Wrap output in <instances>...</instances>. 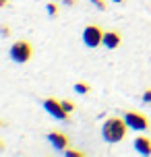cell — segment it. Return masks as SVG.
<instances>
[{
    "mask_svg": "<svg viewBox=\"0 0 151 157\" xmlns=\"http://www.w3.org/2000/svg\"><path fill=\"white\" fill-rule=\"evenodd\" d=\"M103 29L99 25H87L85 29H83V44L87 48H97L99 44H103Z\"/></svg>",
    "mask_w": 151,
    "mask_h": 157,
    "instance_id": "4",
    "label": "cell"
},
{
    "mask_svg": "<svg viewBox=\"0 0 151 157\" xmlns=\"http://www.w3.org/2000/svg\"><path fill=\"white\" fill-rule=\"evenodd\" d=\"M112 2H116V4H122V2H124V0H112Z\"/></svg>",
    "mask_w": 151,
    "mask_h": 157,
    "instance_id": "18",
    "label": "cell"
},
{
    "mask_svg": "<svg viewBox=\"0 0 151 157\" xmlns=\"http://www.w3.org/2000/svg\"><path fill=\"white\" fill-rule=\"evenodd\" d=\"M8 4V0H0V6H6Z\"/></svg>",
    "mask_w": 151,
    "mask_h": 157,
    "instance_id": "17",
    "label": "cell"
},
{
    "mask_svg": "<svg viewBox=\"0 0 151 157\" xmlns=\"http://www.w3.org/2000/svg\"><path fill=\"white\" fill-rule=\"evenodd\" d=\"M64 4H66V6H75V4H77V0H64Z\"/></svg>",
    "mask_w": 151,
    "mask_h": 157,
    "instance_id": "16",
    "label": "cell"
},
{
    "mask_svg": "<svg viewBox=\"0 0 151 157\" xmlns=\"http://www.w3.org/2000/svg\"><path fill=\"white\" fill-rule=\"evenodd\" d=\"M145 103H151V89H145L143 91V97H141Z\"/></svg>",
    "mask_w": 151,
    "mask_h": 157,
    "instance_id": "14",
    "label": "cell"
},
{
    "mask_svg": "<svg viewBox=\"0 0 151 157\" xmlns=\"http://www.w3.org/2000/svg\"><path fill=\"white\" fill-rule=\"evenodd\" d=\"M62 105H64V110L68 112V114H71V112L75 110V103H72V101H68V99H64V101H62Z\"/></svg>",
    "mask_w": 151,
    "mask_h": 157,
    "instance_id": "13",
    "label": "cell"
},
{
    "mask_svg": "<svg viewBox=\"0 0 151 157\" xmlns=\"http://www.w3.org/2000/svg\"><path fill=\"white\" fill-rule=\"evenodd\" d=\"M130 130L126 124V120L124 118H116L112 116L108 118L102 126V136L106 143H112V145H116V143H122L126 139V132Z\"/></svg>",
    "mask_w": 151,
    "mask_h": 157,
    "instance_id": "1",
    "label": "cell"
},
{
    "mask_svg": "<svg viewBox=\"0 0 151 157\" xmlns=\"http://www.w3.org/2000/svg\"><path fill=\"white\" fill-rule=\"evenodd\" d=\"M48 141H50V145H52L56 151H64V149H68V145H71L68 136H66L64 132H50Z\"/></svg>",
    "mask_w": 151,
    "mask_h": 157,
    "instance_id": "7",
    "label": "cell"
},
{
    "mask_svg": "<svg viewBox=\"0 0 151 157\" xmlns=\"http://www.w3.org/2000/svg\"><path fill=\"white\" fill-rule=\"evenodd\" d=\"M124 120H126L128 128H133V130H147V128L151 126L149 118L145 116L143 112H139V110H128V112H124Z\"/></svg>",
    "mask_w": 151,
    "mask_h": 157,
    "instance_id": "3",
    "label": "cell"
},
{
    "mask_svg": "<svg viewBox=\"0 0 151 157\" xmlns=\"http://www.w3.org/2000/svg\"><path fill=\"white\" fill-rule=\"evenodd\" d=\"M62 153L66 157H85V153H83V151H75V149H64Z\"/></svg>",
    "mask_w": 151,
    "mask_h": 157,
    "instance_id": "11",
    "label": "cell"
},
{
    "mask_svg": "<svg viewBox=\"0 0 151 157\" xmlns=\"http://www.w3.org/2000/svg\"><path fill=\"white\" fill-rule=\"evenodd\" d=\"M91 4H93L95 8H99V10H106V8H108L106 0H91Z\"/></svg>",
    "mask_w": 151,
    "mask_h": 157,
    "instance_id": "12",
    "label": "cell"
},
{
    "mask_svg": "<svg viewBox=\"0 0 151 157\" xmlns=\"http://www.w3.org/2000/svg\"><path fill=\"white\" fill-rule=\"evenodd\" d=\"M46 10H48V15L52 17V19L58 17V4H56V2H48V4H46Z\"/></svg>",
    "mask_w": 151,
    "mask_h": 157,
    "instance_id": "10",
    "label": "cell"
},
{
    "mask_svg": "<svg viewBox=\"0 0 151 157\" xmlns=\"http://www.w3.org/2000/svg\"><path fill=\"white\" fill-rule=\"evenodd\" d=\"M2 35H4V37L10 35V27H8V25H2Z\"/></svg>",
    "mask_w": 151,
    "mask_h": 157,
    "instance_id": "15",
    "label": "cell"
},
{
    "mask_svg": "<svg viewBox=\"0 0 151 157\" xmlns=\"http://www.w3.org/2000/svg\"><path fill=\"white\" fill-rule=\"evenodd\" d=\"M120 44H122V33H120L118 29H110V31L103 33V44L102 46L106 48V50H116Z\"/></svg>",
    "mask_w": 151,
    "mask_h": 157,
    "instance_id": "6",
    "label": "cell"
},
{
    "mask_svg": "<svg viewBox=\"0 0 151 157\" xmlns=\"http://www.w3.org/2000/svg\"><path fill=\"white\" fill-rule=\"evenodd\" d=\"M44 108H46L56 120H62V122H68V120H71L68 112L64 110L62 101H58L56 97H46V99H44Z\"/></svg>",
    "mask_w": 151,
    "mask_h": 157,
    "instance_id": "5",
    "label": "cell"
},
{
    "mask_svg": "<svg viewBox=\"0 0 151 157\" xmlns=\"http://www.w3.org/2000/svg\"><path fill=\"white\" fill-rule=\"evenodd\" d=\"M75 91H77L79 95H87L89 91H91V87H89L87 83H81V81H79V83L75 85Z\"/></svg>",
    "mask_w": 151,
    "mask_h": 157,
    "instance_id": "9",
    "label": "cell"
},
{
    "mask_svg": "<svg viewBox=\"0 0 151 157\" xmlns=\"http://www.w3.org/2000/svg\"><path fill=\"white\" fill-rule=\"evenodd\" d=\"M10 60L17 64H27L33 58V46L27 39H17L15 44L10 46Z\"/></svg>",
    "mask_w": 151,
    "mask_h": 157,
    "instance_id": "2",
    "label": "cell"
},
{
    "mask_svg": "<svg viewBox=\"0 0 151 157\" xmlns=\"http://www.w3.org/2000/svg\"><path fill=\"white\" fill-rule=\"evenodd\" d=\"M133 145H135L137 153H141V155H151V139L149 136H137Z\"/></svg>",
    "mask_w": 151,
    "mask_h": 157,
    "instance_id": "8",
    "label": "cell"
}]
</instances>
